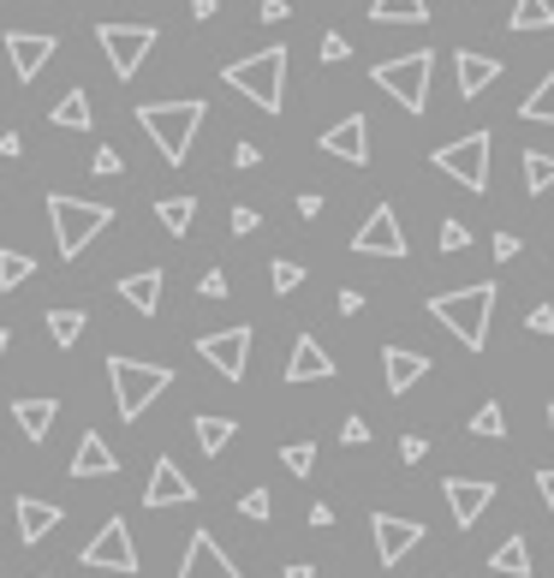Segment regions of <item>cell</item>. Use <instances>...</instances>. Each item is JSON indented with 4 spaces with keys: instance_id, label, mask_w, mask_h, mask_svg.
Returning <instances> with one entry per match:
<instances>
[{
    "instance_id": "15",
    "label": "cell",
    "mask_w": 554,
    "mask_h": 578,
    "mask_svg": "<svg viewBox=\"0 0 554 578\" xmlns=\"http://www.w3.org/2000/svg\"><path fill=\"white\" fill-rule=\"evenodd\" d=\"M54 36H30V30H12L7 36V60H12V78L19 84H36L42 78V66L54 60Z\"/></svg>"
},
{
    "instance_id": "49",
    "label": "cell",
    "mask_w": 554,
    "mask_h": 578,
    "mask_svg": "<svg viewBox=\"0 0 554 578\" xmlns=\"http://www.w3.org/2000/svg\"><path fill=\"white\" fill-rule=\"evenodd\" d=\"M495 257L513 262V257H519V238H513V233H495Z\"/></svg>"
},
{
    "instance_id": "14",
    "label": "cell",
    "mask_w": 554,
    "mask_h": 578,
    "mask_svg": "<svg viewBox=\"0 0 554 578\" xmlns=\"http://www.w3.org/2000/svg\"><path fill=\"white\" fill-rule=\"evenodd\" d=\"M442 495H447V507H453V525H477L489 513V501H495V483L489 477H447L442 483Z\"/></svg>"
},
{
    "instance_id": "20",
    "label": "cell",
    "mask_w": 554,
    "mask_h": 578,
    "mask_svg": "<svg viewBox=\"0 0 554 578\" xmlns=\"http://www.w3.org/2000/svg\"><path fill=\"white\" fill-rule=\"evenodd\" d=\"M453 66H459V96H465V102H471V96H483L489 84L501 78V60L495 54H477V48H459V54H453Z\"/></svg>"
},
{
    "instance_id": "16",
    "label": "cell",
    "mask_w": 554,
    "mask_h": 578,
    "mask_svg": "<svg viewBox=\"0 0 554 578\" xmlns=\"http://www.w3.org/2000/svg\"><path fill=\"white\" fill-rule=\"evenodd\" d=\"M322 156H340L346 168H364V161H370V120L346 114L334 132H322Z\"/></svg>"
},
{
    "instance_id": "1",
    "label": "cell",
    "mask_w": 554,
    "mask_h": 578,
    "mask_svg": "<svg viewBox=\"0 0 554 578\" xmlns=\"http://www.w3.org/2000/svg\"><path fill=\"white\" fill-rule=\"evenodd\" d=\"M137 125L149 132V144L161 149V161H173L180 168L185 156H192V144H197V132H204V102H144L137 108Z\"/></svg>"
},
{
    "instance_id": "28",
    "label": "cell",
    "mask_w": 554,
    "mask_h": 578,
    "mask_svg": "<svg viewBox=\"0 0 554 578\" xmlns=\"http://www.w3.org/2000/svg\"><path fill=\"white\" fill-rule=\"evenodd\" d=\"M370 19L376 24H423L430 7H423V0H370Z\"/></svg>"
},
{
    "instance_id": "7",
    "label": "cell",
    "mask_w": 554,
    "mask_h": 578,
    "mask_svg": "<svg viewBox=\"0 0 554 578\" xmlns=\"http://www.w3.org/2000/svg\"><path fill=\"white\" fill-rule=\"evenodd\" d=\"M96 42H102L113 78H137L144 60H149V48H156V24H102Z\"/></svg>"
},
{
    "instance_id": "3",
    "label": "cell",
    "mask_w": 554,
    "mask_h": 578,
    "mask_svg": "<svg viewBox=\"0 0 554 578\" xmlns=\"http://www.w3.org/2000/svg\"><path fill=\"white\" fill-rule=\"evenodd\" d=\"M48 221H54L60 257H84V250H90V238L113 227V209L108 204H90V197L54 192V197H48Z\"/></svg>"
},
{
    "instance_id": "53",
    "label": "cell",
    "mask_w": 554,
    "mask_h": 578,
    "mask_svg": "<svg viewBox=\"0 0 554 578\" xmlns=\"http://www.w3.org/2000/svg\"><path fill=\"white\" fill-rule=\"evenodd\" d=\"M537 489H543V501H549V519H554V471H537Z\"/></svg>"
},
{
    "instance_id": "50",
    "label": "cell",
    "mask_w": 554,
    "mask_h": 578,
    "mask_svg": "<svg viewBox=\"0 0 554 578\" xmlns=\"http://www.w3.org/2000/svg\"><path fill=\"white\" fill-rule=\"evenodd\" d=\"M257 19H262V24H281V19H286V0H262Z\"/></svg>"
},
{
    "instance_id": "56",
    "label": "cell",
    "mask_w": 554,
    "mask_h": 578,
    "mask_svg": "<svg viewBox=\"0 0 554 578\" xmlns=\"http://www.w3.org/2000/svg\"><path fill=\"white\" fill-rule=\"evenodd\" d=\"M286 578H317V567H310V561H293V567H286Z\"/></svg>"
},
{
    "instance_id": "29",
    "label": "cell",
    "mask_w": 554,
    "mask_h": 578,
    "mask_svg": "<svg viewBox=\"0 0 554 578\" xmlns=\"http://www.w3.org/2000/svg\"><path fill=\"white\" fill-rule=\"evenodd\" d=\"M192 430H197V447H204V454L216 459V454H226V442L238 435V423H233V418H197Z\"/></svg>"
},
{
    "instance_id": "40",
    "label": "cell",
    "mask_w": 554,
    "mask_h": 578,
    "mask_svg": "<svg viewBox=\"0 0 554 578\" xmlns=\"http://www.w3.org/2000/svg\"><path fill=\"white\" fill-rule=\"evenodd\" d=\"M90 168L102 173V180H113V173H120L125 161H120V149H108V144H102V149H96V156H90Z\"/></svg>"
},
{
    "instance_id": "34",
    "label": "cell",
    "mask_w": 554,
    "mask_h": 578,
    "mask_svg": "<svg viewBox=\"0 0 554 578\" xmlns=\"http://www.w3.org/2000/svg\"><path fill=\"white\" fill-rule=\"evenodd\" d=\"M471 435H483V442H501V435H507V411H501L495 399H489V406H477V411H471Z\"/></svg>"
},
{
    "instance_id": "44",
    "label": "cell",
    "mask_w": 554,
    "mask_h": 578,
    "mask_svg": "<svg viewBox=\"0 0 554 578\" xmlns=\"http://www.w3.org/2000/svg\"><path fill=\"white\" fill-rule=\"evenodd\" d=\"M346 54H352V42H346L340 30H329V36H322V60H346Z\"/></svg>"
},
{
    "instance_id": "38",
    "label": "cell",
    "mask_w": 554,
    "mask_h": 578,
    "mask_svg": "<svg viewBox=\"0 0 554 578\" xmlns=\"http://www.w3.org/2000/svg\"><path fill=\"white\" fill-rule=\"evenodd\" d=\"M238 513H245V519H269V513H274V501H269V489H250V495H238Z\"/></svg>"
},
{
    "instance_id": "4",
    "label": "cell",
    "mask_w": 554,
    "mask_h": 578,
    "mask_svg": "<svg viewBox=\"0 0 554 578\" xmlns=\"http://www.w3.org/2000/svg\"><path fill=\"white\" fill-rule=\"evenodd\" d=\"M108 382H113V406H120V418H144L149 406H156L161 394L173 388V370L168 364H137V358H108Z\"/></svg>"
},
{
    "instance_id": "46",
    "label": "cell",
    "mask_w": 554,
    "mask_h": 578,
    "mask_svg": "<svg viewBox=\"0 0 554 578\" xmlns=\"http://www.w3.org/2000/svg\"><path fill=\"white\" fill-rule=\"evenodd\" d=\"M197 293H204V298H226V274H221V269H209L204 281H197Z\"/></svg>"
},
{
    "instance_id": "51",
    "label": "cell",
    "mask_w": 554,
    "mask_h": 578,
    "mask_svg": "<svg viewBox=\"0 0 554 578\" xmlns=\"http://www.w3.org/2000/svg\"><path fill=\"white\" fill-rule=\"evenodd\" d=\"M298 216L317 221V216H322V197H317V192H305V197H298Z\"/></svg>"
},
{
    "instance_id": "47",
    "label": "cell",
    "mask_w": 554,
    "mask_h": 578,
    "mask_svg": "<svg viewBox=\"0 0 554 578\" xmlns=\"http://www.w3.org/2000/svg\"><path fill=\"white\" fill-rule=\"evenodd\" d=\"M423 454H430V442H423V435H406V442H399V459H406V465H418Z\"/></svg>"
},
{
    "instance_id": "13",
    "label": "cell",
    "mask_w": 554,
    "mask_h": 578,
    "mask_svg": "<svg viewBox=\"0 0 554 578\" xmlns=\"http://www.w3.org/2000/svg\"><path fill=\"white\" fill-rule=\"evenodd\" d=\"M173 578H245L226 561V549L216 543L209 531H192V543H185V561H180V573Z\"/></svg>"
},
{
    "instance_id": "32",
    "label": "cell",
    "mask_w": 554,
    "mask_h": 578,
    "mask_svg": "<svg viewBox=\"0 0 554 578\" xmlns=\"http://www.w3.org/2000/svg\"><path fill=\"white\" fill-rule=\"evenodd\" d=\"M48 334H54V346H78L84 341V310H48Z\"/></svg>"
},
{
    "instance_id": "6",
    "label": "cell",
    "mask_w": 554,
    "mask_h": 578,
    "mask_svg": "<svg viewBox=\"0 0 554 578\" xmlns=\"http://www.w3.org/2000/svg\"><path fill=\"white\" fill-rule=\"evenodd\" d=\"M430 72H435V54L418 48V54H399V60H376L370 78L382 84L406 114H423V102H430Z\"/></svg>"
},
{
    "instance_id": "57",
    "label": "cell",
    "mask_w": 554,
    "mask_h": 578,
    "mask_svg": "<svg viewBox=\"0 0 554 578\" xmlns=\"http://www.w3.org/2000/svg\"><path fill=\"white\" fill-rule=\"evenodd\" d=\"M7 346H12V334H7V329H0V358H7Z\"/></svg>"
},
{
    "instance_id": "33",
    "label": "cell",
    "mask_w": 554,
    "mask_h": 578,
    "mask_svg": "<svg viewBox=\"0 0 554 578\" xmlns=\"http://www.w3.org/2000/svg\"><path fill=\"white\" fill-rule=\"evenodd\" d=\"M519 114H525V120H537V125H554V72H549L543 84H537L531 96H525V108H519Z\"/></svg>"
},
{
    "instance_id": "42",
    "label": "cell",
    "mask_w": 554,
    "mask_h": 578,
    "mask_svg": "<svg viewBox=\"0 0 554 578\" xmlns=\"http://www.w3.org/2000/svg\"><path fill=\"white\" fill-rule=\"evenodd\" d=\"M257 227H262V216H257L250 204H238V209H233V233L245 238V233H257Z\"/></svg>"
},
{
    "instance_id": "58",
    "label": "cell",
    "mask_w": 554,
    "mask_h": 578,
    "mask_svg": "<svg viewBox=\"0 0 554 578\" xmlns=\"http://www.w3.org/2000/svg\"><path fill=\"white\" fill-rule=\"evenodd\" d=\"M549 435H554V406H549Z\"/></svg>"
},
{
    "instance_id": "19",
    "label": "cell",
    "mask_w": 554,
    "mask_h": 578,
    "mask_svg": "<svg viewBox=\"0 0 554 578\" xmlns=\"http://www.w3.org/2000/svg\"><path fill=\"white\" fill-rule=\"evenodd\" d=\"M334 376V358L322 352L317 334H298L293 341V358H286V382H329Z\"/></svg>"
},
{
    "instance_id": "17",
    "label": "cell",
    "mask_w": 554,
    "mask_h": 578,
    "mask_svg": "<svg viewBox=\"0 0 554 578\" xmlns=\"http://www.w3.org/2000/svg\"><path fill=\"white\" fill-rule=\"evenodd\" d=\"M185 501H197L192 477H185L173 459H156V471H149V489H144V507H185Z\"/></svg>"
},
{
    "instance_id": "10",
    "label": "cell",
    "mask_w": 554,
    "mask_h": 578,
    "mask_svg": "<svg viewBox=\"0 0 554 578\" xmlns=\"http://www.w3.org/2000/svg\"><path fill=\"white\" fill-rule=\"evenodd\" d=\"M352 250H358V257H406V227L394 221V204L370 209V221L352 233Z\"/></svg>"
},
{
    "instance_id": "2",
    "label": "cell",
    "mask_w": 554,
    "mask_h": 578,
    "mask_svg": "<svg viewBox=\"0 0 554 578\" xmlns=\"http://www.w3.org/2000/svg\"><path fill=\"white\" fill-rule=\"evenodd\" d=\"M495 286H459V293H435L430 298V317L442 322V329L459 334V346H471V352H483L489 346V317H495Z\"/></svg>"
},
{
    "instance_id": "55",
    "label": "cell",
    "mask_w": 554,
    "mask_h": 578,
    "mask_svg": "<svg viewBox=\"0 0 554 578\" xmlns=\"http://www.w3.org/2000/svg\"><path fill=\"white\" fill-rule=\"evenodd\" d=\"M216 12H221L216 0H192V19H197V24H204V19H216Z\"/></svg>"
},
{
    "instance_id": "23",
    "label": "cell",
    "mask_w": 554,
    "mask_h": 578,
    "mask_svg": "<svg viewBox=\"0 0 554 578\" xmlns=\"http://www.w3.org/2000/svg\"><path fill=\"white\" fill-rule=\"evenodd\" d=\"M120 298L137 310V317H156V305H161V269L125 274V281H120Z\"/></svg>"
},
{
    "instance_id": "21",
    "label": "cell",
    "mask_w": 554,
    "mask_h": 578,
    "mask_svg": "<svg viewBox=\"0 0 554 578\" xmlns=\"http://www.w3.org/2000/svg\"><path fill=\"white\" fill-rule=\"evenodd\" d=\"M12 418H19L24 442L42 447V442H48V430H54V418H60V399H48V394H36V399H12Z\"/></svg>"
},
{
    "instance_id": "26",
    "label": "cell",
    "mask_w": 554,
    "mask_h": 578,
    "mask_svg": "<svg viewBox=\"0 0 554 578\" xmlns=\"http://www.w3.org/2000/svg\"><path fill=\"white\" fill-rule=\"evenodd\" d=\"M489 573H507V578H531L537 567H531V543L525 537H507V543L489 555Z\"/></svg>"
},
{
    "instance_id": "9",
    "label": "cell",
    "mask_w": 554,
    "mask_h": 578,
    "mask_svg": "<svg viewBox=\"0 0 554 578\" xmlns=\"http://www.w3.org/2000/svg\"><path fill=\"white\" fill-rule=\"evenodd\" d=\"M78 561H84L90 573H125V578H132V573H137L132 525H125V519H108L102 531H96L90 543H84V555H78Z\"/></svg>"
},
{
    "instance_id": "11",
    "label": "cell",
    "mask_w": 554,
    "mask_h": 578,
    "mask_svg": "<svg viewBox=\"0 0 554 578\" xmlns=\"http://www.w3.org/2000/svg\"><path fill=\"white\" fill-rule=\"evenodd\" d=\"M197 352H204V364H216L226 382H245V370H250V329L204 334V341H197Z\"/></svg>"
},
{
    "instance_id": "48",
    "label": "cell",
    "mask_w": 554,
    "mask_h": 578,
    "mask_svg": "<svg viewBox=\"0 0 554 578\" xmlns=\"http://www.w3.org/2000/svg\"><path fill=\"white\" fill-rule=\"evenodd\" d=\"M257 161H262L257 144H238V149H233V168H257Z\"/></svg>"
},
{
    "instance_id": "35",
    "label": "cell",
    "mask_w": 554,
    "mask_h": 578,
    "mask_svg": "<svg viewBox=\"0 0 554 578\" xmlns=\"http://www.w3.org/2000/svg\"><path fill=\"white\" fill-rule=\"evenodd\" d=\"M525 185H531V192H549L554 185V156L549 149H525Z\"/></svg>"
},
{
    "instance_id": "36",
    "label": "cell",
    "mask_w": 554,
    "mask_h": 578,
    "mask_svg": "<svg viewBox=\"0 0 554 578\" xmlns=\"http://www.w3.org/2000/svg\"><path fill=\"white\" fill-rule=\"evenodd\" d=\"M281 465L293 477H310V471H317V447H310V442H286L281 447Z\"/></svg>"
},
{
    "instance_id": "31",
    "label": "cell",
    "mask_w": 554,
    "mask_h": 578,
    "mask_svg": "<svg viewBox=\"0 0 554 578\" xmlns=\"http://www.w3.org/2000/svg\"><path fill=\"white\" fill-rule=\"evenodd\" d=\"M30 274H36V262L24 257V250H0V293H19Z\"/></svg>"
},
{
    "instance_id": "5",
    "label": "cell",
    "mask_w": 554,
    "mask_h": 578,
    "mask_svg": "<svg viewBox=\"0 0 554 578\" xmlns=\"http://www.w3.org/2000/svg\"><path fill=\"white\" fill-rule=\"evenodd\" d=\"M286 48H262V54L250 60H233V66L221 72L226 84H233L238 96H250V102L262 108V114H281V96H286Z\"/></svg>"
},
{
    "instance_id": "52",
    "label": "cell",
    "mask_w": 554,
    "mask_h": 578,
    "mask_svg": "<svg viewBox=\"0 0 554 578\" xmlns=\"http://www.w3.org/2000/svg\"><path fill=\"white\" fill-rule=\"evenodd\" d=\"M310 525H317V531H329V525H334V507H329V501H317V507H310Z\"/></svg>"
},
{
    "instance_id": "30",
    "label": "cell",
    "mask_w": 554,
    "mask_h": 578,
    "mask_svg": "<svg viewBox=\"0 0 554 578\" xmlns=\"http://www.w3.org/2000/svg\"><path fill=\"white\" fill-rule=\"evenodd\" d=\"M507 24H513L519 36H531V30H554V7H549V0H519Z\"/></svg>"
},
{
    "instance_id": "8",
    "label": "cell",
    "mask_w": 554,
    "mask_h": 578,
    "mask_svg": "<svg viewBox=\"0 0 554 578\" xmlns=\"http://www.w3.org/2000/svg\"><path fill=\"white\" fill-rule=\"evenodd\" d=\"M430 161L447 173V180H459L465 192H489V132L453 137V144H442Z\"/></svg>"
},
{
    "instance_id": "12",
    "label": "cell",
    "mask_w": 554,
    "mask_h": 578,
    "mask_svg": "<svg viewBox=\"0 0 554 578\" xmlns=\"http://www.w3.org/2000/svg\"><path fill=\"white\" fill-rule=\"evenodd\" d=\"M370 531H376V555H382V567L406 561L411 549L423 543V525L418 519H394V513H370Z\"/></svg>"
},
{
    "instance_id": "41",
    "label": "cell",
    "mask_w": 554,
    "mask_h": 578,
    "mask_svg": "<svg viewBox=\"0 0 554 578\" xmlns=\"http://www.w3.org/2000/svg\"><path fill=\"white\" fill-rule=\"evenodd\" d=\"M525 329H531V334H554V305H531V317H525Z\"/></svg>"
},
{
    "instance_id": "22",
    "label": "cell",
    "mask_w": 554,
    "mask_h": 578,
    "mask_svg": "<svg viewBox=\"0 0 554 578\" xmlns=\"http://www.w3.org/2000/svg\"><path fill=\"white\" fill-rule=\"evenodd\" d=\"M113 471H120L113 447H108L96 430H84V435H78V454H72V477H113Z\"/></svg>"
},
{
    "instance_id": "45",
    "label": "cell",
    "mask_w": 554,
    "mask_h": 578,
    "mask_svg": "<svg viewBox=\"0 0 554 578\" xmlns=\"http://www.w3.org/2000/svg\"><path fill=\"white\" fill-rule=\"evenodd\" d=\"M334 305H340V317H358V310H364V293H358V286H340Z\"/></svg>"
},
{
    "instance_id": "24",
    "label": "cell",
    "mask_w": 554,
    "mask_h": 578,
    "mask_svg": "<svg viewBox=\"0 0 554 578\" xmlns=\"http://www.w3.org/2000/svg\"><path fill=\"white\" fill-rule=\"evenodd\" d=\"M54 525H60V507H54V501H36V495L19 501V537H24V543H42Z\"/></svg>"
},
{
    "instance_id": "43",
    "label": "cell",
    "mask_w": 554,
    "mask_h": 578,
    "mask_svg": "<svg viewBox=\"0 0 554 578\" xmlns=\"http://www.w3.org/2000/svg\"><path fill=\"white\" fill-rule=\"evenodd\" d=\"M340 442H346V447H364V442H370V423H364V418H346V430H340Z\"/></svg>"
},
{
    "instance_id": "18",
    "label": "cell",
    "mask_w": 554,
    "mask_h": 578,
    "mask_svg": "<svg viewBox=\"0 0 554 578\" xmlns=\"http://www.w3.org/2000/svg\"><path fill=\"white\" fill-rule=\"evenodd\" d=\"M382 376H387V394H411L430 376V358L411 346H382Z\"/></svg>"
},
{
    "instance_id": "25",
    "label": "cell",
    "mask_w": 554,
    "mask_h": 578,
    "mask_svg": "<svg viewBox=\"0 0 554 578\" xmlns=\"http://www.w3.org/2000/svg\"><path fill=\"white\" fill-rule=\"evenodd\" d=\"M48 120H54L60 132H90V125H96L90 90H66V96H60V102H54V114H48Z\"/></svg>"
},
{
    "instance_id": "27",
    "label": "cell",
    "mask_w": 554,
    "mask_h": 578,
    "mask_svg": "<svg viewBox=\"0 0 554 578\" xmlns=\"http://www.w3.org/2000/svg\"><path fill=\"white\" fill-rule=\"evenodd\" d=\"M156 221H161L173 238H185V233H192V221H197V197H161V204H156Z\"/></svg>"
},
{
    "instance_id": "37",
    "label": "cell",
    "mask_w": 554,
    "mask_h": 578,
    "mask_svg": "<svg viewBox=\"0 0 554 578\" xmlns=\"http://www.w3.org/2000/svg\"><path fill=\"white\" fill-rule=\"evenodd\" d=\"M269 281H274V293H298V286H305V269H298V262H274L269 269Z\"/></svg>"
},
{
    "instance_id": "39",
    "label": "cell",
    "mask_w": 554,
    "mask_h": 578,
    "mask_svg": "<svg viewBox=\"0 0 554 578\" xmlns=\"http://www.w3.org/2000/svg\"><path fill=\"white\" fill-rule=\"evenodd\" d=\"M471 245V227L465 221H442V250H465Z\"/></svg>"
},
{
    "instance_id": "54",
    "label": "cell",
    "mask_w": 554,
    "mask_h": 578,
    "mask_svg": "<svg viewBox=\"0 0 554 578\" xmlns=\"http://www.w3.org/2000/svg\"><path fill=\"white\" fill-rule=\"evenodd\" d=\"M19 149H24L19 132H0V156H19Z\"/></svg>"
}]
</instances>
